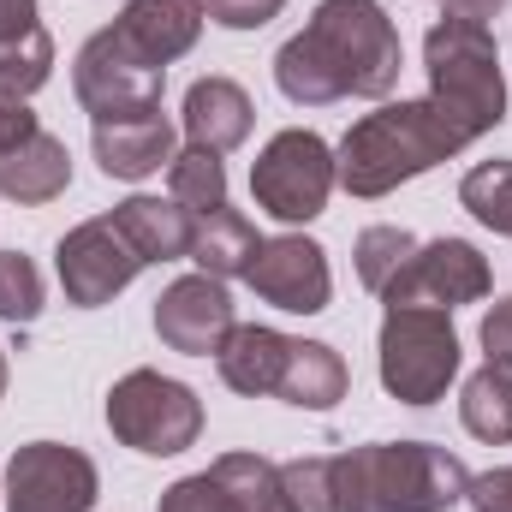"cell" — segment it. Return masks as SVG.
<instances>
[{
    "label": "cell",
    "instance_id": "obj_1",
    "mask_svg": "<svg viewBox=\"0 0 512 512\" xmlns=\"http://www.w3.org/2000/svg\"><path fill=\"white\" fill-rule=\"evenodd\" d=\"M298 512H447L465 501L471 471L429 441H376L352 453H316L280 465Z\"/></svg>",
    "mask_w": 512,
    "mask_h": 512
},
{
    "label": "cell",
    "instance_id": "obj_2",
    "mask_svg": "<svg viewBox=\"0 0 512 512\" xmlns=\"http://www.w3.org/2000/svg\"><path fill=\"white\" fill-rule=\"evenodd\" d=\"M399 72V30L376 0H322L310 24L274 54V84L298 108H328L346 96L382 102Z\"/></svg>",
    "mask_w": 512,
    "mask_h": 512
},
{
    "label": "cell",
    "instance_id": "obj_3",
    "mask_svg": "<svg viewBox=\"0 0 512 512\" xmlns=\"http://www.w3.org/2000/svg\"><path fill=\"white\" fill-rule=\"evenodd\" d=\"M465 143H477L441 102H387L376 114H364L358 126L340 137L334 173L352 197H387L405 179L453 161Z\"/></svg>",
    "mask_w": 512,
    "mask_h": 512
},
{
    "label": "cell",
    "instance_id": "obj_4",
    "mask_svg": "<svg viewBox=\"0 0 512 512\" xmlns=\"http://www.w3.org/2000/svg\"><path fill=\"white\" fill-rule=\"evenodd\" d=\"M429 102H441L471 137L495 131L507 120V78L495 54V30L477 18H441L423 42Z\"/></svg>",
    "mask_w": 512,
    "mask_h": 512
},
{
    "label": "cell",
    "instance_id": "obj_5",
    "mask_svg": "<svg viewBox=\"0 0 512 512\" xmlns=\"http://www.w3.org/2000/svg\"><path fill=\"white\" fill-rule=\"evenodd\" d=\"M108 429L126 441L131 453L173 459L203 435V405L197 393L161 370H131L108 393Z\"/></svg>",
    "mask_w": 512,
    "mask_h": 512
},
{
    "label": "cell",
    "instance_id": "obj_6",
    "mask_svg": "<svg viewBox=\"0 0 512 512\" xmlns=\"http://www.w3.org/2000/svg\"><path fill=\"white\" fill-rule=\"evenodd\" d=\"M459 376V334L447 310H387L382 322V387L399 405H435Z\"/></svg>",
    "mask_w": 512,
    "mask_h": 512
},
{
    "label": "cell",
    "instance_id": "obj_7",
    "mask_svg": "<svg viewBox=\"0 0 512 512\" xmlns=\"http://www.w3.org/2000/svg\"><path fill=\"white\" fill-rule=\"evenodd\" d=\"M340 185L334 173V149L316 137V131H280L268 137V149L256 155L251 167V191L256 209H268L274 221L286 227H304L328 209V191Z\"/></svg>",
    "mask_w": 512,
    "mask_h": 512
},
{
    "label": "cell",
    "instance_id": "obj_8",
    "mask_svg": "<svg viewBox=\"0 0 512 512\" xmlns=\"http://www.w3.org/2000/svg\"><path fill=\"white\" fill-rule=\"evenodd\" d=\"M161 84H167V66H155L143 48H131L120 24L96 30L72 66V90L90 120H126V114L161 108Z\"/></svg>",
    "mask_w": 512,
    "mask_h": 512
},
{
    "label": "cell",
    "instance_id": "obj_9",
    "mask_svg": "<svg viewBox=\"0 0 512 512\" xmlns=\"http://www.w3.org/2000/svg\"><path fill=\"white\" fill-rule=\"evenodd\" d=\"M489 262L477 245L465 239H435V245H417L411 262L382 286L387 310H459V304H477L489 298Z\"/></svg>",
    "mask_w": 512,
    "mask_h": 512
},
{
    "label": "cell",
    "instance_id": "obj_10",
    "mask_svg": "<svg viewBox=\"0 0 512 512\" xmlns=\"http://www.w3.org/2000/svg\"><path fill=\"white\" fill-rule=\"evenodd\" d=\"M96 489V465L60 441H30L6 465V512H90Z\"/></svg>",
    "mask_w": 512,
    "mask_h": 512
},
{
    "label": "cell",
    "instance_id": "obj_11",
    "mask_svg": "<svg viewBox=\"0 0 512 512\" xmlns=\"http://www.w3.org/2000/svg\"><path fill=\"white\" fill-rule=\"evenodd\" d=\"M54 268H60L66 304L96 310V304H108L114 292H126V286L143 274V268H149V262H143V256H137V245H131L126 233L114 227V215H96V221H84V227H72V233L60 239Z\"/></svg>",
    "mask_w": 512,
    "mask_h": 512
},
{
    "label": "cell",
    "instance_id": "obj_12",
    "mask_svg": "<svg viewBox=\"0 0 512 512\" xmlns=\"http://www.w3.org/2000/svg\"><path fill=\"white\" fill-rule=\"evenodd\" d=\"M233 328H239L233 298H227V280H215V274H185L155 298V334L167 352L209 358V352H221V340Z\"/></svg>",
    "mask_w": 512,
    "mask_h": 512
},
{
    "label": "cell",
    "instance_id": "obj_13",
    "mask_svg": "<svg viewBox=\"0 0 512 512\" xmlns=\"http://www.w3.org/2000/svg\"><path fill=\"white\" fill-rule=\"evenodd\" d=\"M256 298H268L274 310H292V316H316L328 310V292H334V274H328V251L316 239H262L256 262L245 268Z\"/></svg>",
    "mask_w": 512,
    "mask_h": 512
},
{
    "label": "cell",
    "instance_id": "obj_14",
    "mask_svg": "<svg viewBox=\"0 0 512 512\" xmlns=\"http://www.w3.org/2000/svg\"><path fill=\"white\" fill-rule=\"evenodd\" d=\"M90 143H96V161L108 179H149L173 161V126L161 108L126 114V120H96Z\"/></svg>",
    "mask_w": 512,
    "mask_h": 512
},
{
    "label": "cell",
    "instance_id": "obj_15",
    "mask_svg": "<svg viewBox=\"0 0 512 512\" xmlns=\"http://www.w3.org/2000/svg\"><path fill=\"white\" fill-rule=\"evenodd\" d=\"M203 18H209L203 0H126L120 36H126L131 48H143L155 66H167V60H179V54L197 48Z\"/></svg>",
    "mask_w": 512,
    "mask_h": 512
},
{
    "label": "cell",
    "instance_id": "obj_16",
    "mask_svg": "<svg viewBox=\"0 0 512 512\" xmlns=\"http://www.w3.org/2000/svg\"><path fill=\"white\" fill-rule=\"evenodd\" d=\"M251 96L233 84V78H197L191 90H185V137L197 143V149H215V155H227V149H239L245 137H251Z\"/></svg>",
    "mask_w": 512,
    "mask_h": 512
},
{
    "label": "cell",
    "instance_id": "obj_17",
    "mask_svg": "<svg viewBox=\"0 0 512 512\" xmlns=\"http://www.w3.org/2000/svg\"><path fill=\"white\" fill-rule=\"evenodd\" d=\"M286 358H292V340L280 334V328H233L227 340H221V352H215V364H221V382L233 387V393H280V376H286Z\"/></svg>",
    "mask_w": 512,
    "mask_h": 512
},
{
    "label": "cell",
    "instance_id": "obj_18",
    "mask_svg": "<svg viewBox=\"0 0 512 512\" xmlns=\"http://www.w3.org/2000/svg\"><path fill=\"white\" fill-rule=\"evenodd\" d=\"M66 185H72V155L48 131H36L0 155V197H12V203H54Z\"/></svg>",
    "mask_w": 512,
    "mask_h": 512
},
{
    "label": "cell",
    "instance_id": "obj_19",
    "mask_svg": "<svg viewBox=\"0 0 512 512\" xmlns=\"http://www.w3.org/2000/svg\"><path fill=\"white\" fill-rule=\"evenodd\" d=\"M114 227L137 245L143 262H173V256H191V227H197V215L179 209L173 197H167V203H161V197H126V203L114 209Z\"/></svg>",
    "mask_w": 512,
    "mask_h": 512
},
{
    "label": "cell",
    "instance_id": "obj_20",
    "mask_svg": "<svg viewBox=\"0 0 512 512\" xmlns=\"http://www.w3.org/2000/svg\"><path fill=\"white\" fill-rule=\"evenodd\" d=\"M352 387V370L334 346L322 340H292V358H286V376H280V399L286 405H304V411H328L340 405Z\"/></svg>",
    "mask_w": 512,
    "mask_h": 512
},
{
    "label": "cell",
    "instance_id": "obj_21",
    "mask_svg": "<svg viewBox=\"0 0 512 512\" xmlns=\"http://www.w3.org/2000/svg\"><path fill=\"white\" fill-rule=\"evenodd\" d=\"M256 251H262V239H256V227L239 209H209L191 227V262H197V274L233 280V274H245L256 262Z\"/></svg>",
    "mask_w": 512,
    "mask_h": 512
},
{
    "label": "cell",
    "instance_id": "obj_22",
    "mask_svg": "<svg viewBox=\"0 0 512 512\" xmlns=\"http://www.w3.org/2000/svg\"><path fill=\"white\" fill-rule=\"evenodd\" d=\"M209 471H215V483L233 495L239 512H298L292 495H286V483H280V465L262 459V453H221Z\"/></svg>",
    "mask_w": 512,
    "mask_h": 512
},
{
    "label": "cell",
    "instance_id": "obj_23",
    "mask_svg": "<svg viewBox=\"0 0 512 512\" xmlns=\"http://www.w3.org/2000/svg\"><path fill=\"white\" fill-rule=\"evenodd\" d=\"M459 417H465V429H471L477 441L507 447L512 441V370L483 364V370L465 382V393H459Z\"/></svg>",
    "mask_w": 512,
    "mask_h": 512
},
{
    "label": "cell",
    "instance_id": "obj_24",
    "mask_svg": "<svg viewBox=\"0 0 512 512\" xmlns=\"http://www.w3.org/2000/svg\"><path fill=\"white\" fill-rule=\"evenodd\" d=\"M167 197L191 215H209V209H227V167L215 149H179L167 161Z\"/></svg>",
    "mask_w": 512,
    "mask_h": 512
},
{
    "label": "cell",
    "instance_id": "obj_25",
    "mask_svg": "<svg viewBox=\"0 0 512 512\" xmlns=\"http://www.w3.org/2000/svg\"><path fill=\"white\" fill-rule=\"evenodd\" d=\"M459 203L489 227L512 239V161H477L465 179H459Z\"/></svg>",
    "mask_w": 512,
    "mask_h": 512
},
{
    "label": "cell",
    "instance_id": "obj_26",
    "mask_svg": "<svg viewBox=\"0 0 512 512\" xmlns=\"http://www.w3.org/2000/svg\"><path fill=\"white\" fill-rule=\"evenodd\" d=\"M48 72H54V42H48V30H30V36L0 42V96L24 102V96H36V90L48 84Z\"/></svg>",
    "mask_w": 512,
    "mask_h": 512
},
{
    "label": "cell",
    "instance_id": "obj_27",
    "mask_svg": "<svg viewBox=\"0 0 512 512\" xmlns=\"http://www.w3.org/2000/svg\"><path fill=\"white\" fill-rule=\"evenodd\" d=\"M42 316V274L24 251H0V322L30 328Z\"/></svg>",
    "mask_w": 512,
    "mask_h": 512
},
{
    "label": "cell",
    "instance_id": "obj_28",
    "mask_svg": "<svg viewBox=\"0 0 512 512\" xmlns=\"http://www.w3.org/2000/svg\"><path fill=\"white\" fill-rule=\"evenodd\" d=\"M411 251H417V239L405 227H370V233H358V280L370 292H382L387 280L411 262Z\"/></svg>",
    "mask_w": 512,
    "mask_h": 512
},
{
    "label": "cell",
    "instance_id": "obj_29",
    "mask_svg": "<svg viewBox=\"0 0 512 512\" xmlns=\"http://www.w3.org/2000/svg\"><path fill=\"white\" fill-rule=\"evenodd\" d=\"M161 512H239L233 495L215 483V471H197V477H179L167 495H161Z\"/></svg>",
    "mask_w": 512,
    "mask_h": 512
},
{
    "label": "cell",
    "instance_id": "obj_30",
    "mask_svg": "<svg viewBox=\"0 0 512 512\" xmlns=\"http://www.w3.org/2000/svg\"><path fill=\"white\" fill-rule=\"evenodd\" d=\"M280 6H286V0H203V12H209L215 24H227V30H262Z\"/></svg>",
    "mask_w": 512,
    "mask_h": 512
},
{
    "label": "cell",
    "instance_id": "obj_31",
    "mask_svg": "<svg viewBox=\"0 0 512 512\" xmlns=\"http://www.w3.org/2000/svg\"><path fill=\"white\" fill-rule=\"evenodd\" d=\"M465 501H471V512H512V465H501V471H483V477H471Z\"/></svg>",
    "mask_w": 512,
    "mask_h": 512
},
{
    "label": "cell",
    "instance_id": "obj_32",
    "mask_svg": "<svg viewBox=\"0 0 512 512\" xmlns=\"http://www.w3.org/2000/svg\"><path fill=\"white\" fill-rule=\"evenodd\" d=\"M483 352H489V364L512 370V298H501V304L483 316Z\"/></svg>",
    "mask_w": 512,
    "mask_h": 512
},
{
    "label": "cell",
    "instance_id": "obj_33",
    "mask_svg": "<svg viewBox=\"0 0 512 512\" xmlns=\"http://www.w3.org/2000/svg\"><path fill=\"white\" fill-rule=\"evenodd\" d=\"M36 114H30V108H24V102H12V96H0V155H6V149H18V143H24V137H36Z\"/></svg>",
    "mask_w": 512,
    "mask_h": 512
},
{
    "label": "cell",
    "instance_id": "obj_34",
    "mask_svg": "<svg viewBox=\"0 0 512 512\" xmlns=\"http://www.w3.org/2000/svg\"><path fill=\"white\" fill-rule=\"evenodd\" d=\"M30 30H42L36 24V0H0V42L30 36Z\"/></svg>",
    "mask_w": 512,
    "mask_h": 512
},
{
    "label": "cell",
    "instance_id": "obj_35",
    "mask_svg": "<svg viewBox=\"0 0 512 512\" xmlns=\"http://www.w3.org/2000/svg\"><path fill=\"white\" fill-rule=\"evenodd\" d=\"M501 6H507V0H447V18H477V24H489Z\"/></svg>",
    "mask_w": 512,
    "mask_h": 512
},
{
    "label": "cell",
    "instance_id": "obj_36",
    "mask_svg": "<svg viewBox=\"0 0 512 512\" xmlns=\"http://www.w3.org/2000/svg\"><path fill=\"white\" fill-rule=\"evenodd\" d=\"M0 393H6V352H0Z\"/></svg>",
    "mask_w": 512,
    "mask_h": 512
}]
</instances>
